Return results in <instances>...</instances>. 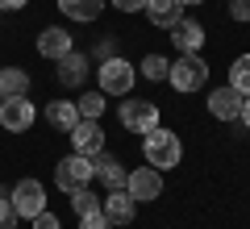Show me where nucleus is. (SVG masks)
Listing matches in <instances>:
<instances>
[{
    "instance_id": "obj_1",
    "label": "nucleus",
    "mask_w": 250,
    "mask_h": 229,
    "mask_svg": "<svg viewBox=\"0 0 250 229\" xmlns=\"http://www.w3.org/2000/svg\"><path fill=\"white\" fill-rule=\"evenodd\" d=\"M142 154H146V167L171 171V167H179V159H184V142L175 138V129L154 125V129L142 138Z\"/></svg>"
},
{
    "instance_id": "obj_2",
    "label": "nucleus",
    "mask_w": 250,
    "mask_h": 229,
    "mask_svg": "<svg viewBox=\"0 0 250 229\" xmlns=\"http://www.w3.org/2000/svg\"><path fill=\"white\" fill-rule=\"evenodd\" d=\"M134 80H138V71H134L129 59H121V54L100 59V92L104 96H129L134 92Z\"/></svg>"
},
{
    "instance_id": "obj_3",
    "label": "nucleus",
    "mask_w": 250,
    "mask_h": 229,
    "mask_svg": "<svg viewBox=\"0 0 250 229\" xmlns=\"http://www.w3.org/2000/svg\"><path fill=\"white\" fill-rule=\"evenodd\" d=\"M205 80H208V62L200 59V54H179V59L171 62V71H167V83L175 92H200Z\"/></svg>"
},
{
    "instance_id": "obj_4",
    "label": "nucleus",
    "mask_w": 250,
    "mask_h": 229,
    "mask_svg": "<svg viewBox=\"0 0 250 229\" xmlns=\"http://www.w3.org/2000/svg\"><path fill=\"white\" fill-rule=\"evenodd\" d=\"M54 184L62 187V192L71 196L75 187H88L92 184V159H83V154H67V159H59V167H54Z\"/></svg>"
},
{
    "instance_id": "obj_5",
    "label": "nucleus",
    "mask_w": 250,
    "mask_h": 229,
    "mask_svg": "<svg viewBox=\"0 0 250 229\" xmlns=\"http://www.w3.org/2000/svg\"><path fill=\"white\" fill-rule=\"evenodd\" d=\"M121 125L129 133H150L159 125V104L154 100H121Z\"/></svg>"
},
{
    "instance_id": "obj_6",
    "label": "nucleus",
    "mask_w": 250,
    "mask_h": 229,
    "mask_svg": "<svg viewBox=\"0 0 250 229\" xmlns=\"http://www.w3.org/2000/svg\"><path fill=\"white\" fill-rule=\"evenodd\" d=\"M67 138H71V150L83 154V159H96L100 150H104V129H100V121H88V117H80Z\"/></svg>"
},
{
    "instance_id": "obj_7",
    "label": "nucleus",
    "mask_w": 250,
    "mask_h": 229,
    "mask_svg": "<svg viewBox=\"0 0 250 229\" xmlns=\"http://www.w3.org/2000/svg\"><path fill=\"white\" fill-rule=\"evenodd\" d=\"M125 192L134 196L138 204L159 200V196H163V171H154V167H138V171H129V175H125Z\"/></svg>"
},
{
    "instance_id": "obj_8",
    "label": "nucleus",
    "mask_w": 250,
    "mask_h": 229,
    "mask_svg": "<svg viewBox=\"0 0 250 229\" xmlns=\"http://www.w3.org/2000/svg\"><path fill=\"white\" fill-rule=\"evenodd\" d=\"M34 121H38V108L29 104L25 96L0 100V125H4V133H25Z\"/></svg>"
},
{
    "instance_id": "obj_9",
    "label": "nucleus",
    "mask_w": 250,
    "mask_h": 229,
    "mask_svg": "<svg viewBox=\"0 0 250 229\" xmlns=\"http://www.w3.org/2000/svg\"><path fill=\"white\" fill-rule=\"evenodd\" d=\"M13 204H17L21 217H38V212L46 208V187L42 179H17V187H13Z\"/></svg>"
},
{
    "instance_id": "obj_10",
    "label": "nucleus",
    "mask_w": 250,
    "mask_h": 229,
    "mask_svg": "<svg viewBox=\"0 0 250 229\" xmlns=\"http://www.w3.org/2000/svg\"><path fill=\"white\" fill-rule=\"evenodd\" d=\"M167 34H171V42H175V50H184V54H200V46H205V38H208L205 25L192 21V17H179Z\"/></svg>"
},
{
    "instance_id": "obj_11",
    "label": "nucleus",
    "mask_w": 250,
    "mask_h": 229,
    "mask_svg": "<svg viewBox=\"0 0 250 229\" xmlns=\"http://www.w3.org/2000/svg\"><path fill=\"white\" fill-rule=\"evenodd\" d=\"M100 208H104V217H108V225H129V221L138 217V200L125 187H117V192H108L104 200H100Z\"/></svg>"
},
{
    "instance_id": "obj_12",
    "label": "nucleus",
    "mask_w": 250,
    "mask_h": 229,
    "mask_svg": "<svg viewBox=\"0 0 250 229\" xmlns=\"http://www.w3.org/2000/svg\"><path fill=\"white\" fill-rule=\"evenodd\" d=\"M242 92H233L229 83H225V88H213L208 92V113L217 117V121H238L242 117Z\"/></svg>"
},
{
    "instance_id": "obj_13",
    "label": "nucleus",
    "mask_w": 250,
    "mask_h": 229,
    "mask_svg": "<svg viewBox=\"0 0 250 229\" xmlns=\"http://www.w3.org/2000/svg\"><path fill=\"white\" fill-rule=\"evenodd\" d=\"M125 175H129V171H125L121 163L113 159V154H104V150H100L96 159H92V179H100V184H104L108 192H117V187H125Z\"/></svg>"
},
{
    "instance_id": "obj_14",
    "label": "nucleus",
    "mask_w": 250,
    "mask_h": 229,
    "mask_svg": "<svg viewBox=\"0 0 250 229\" xmlns=\"http://www.w3.org/2000/svg\"><path fill=\"white\" fill-rule=\"evenodd\" d=\"M54 62H59V83L62 88H80V83L88 80V54L67 50L62 59H54Z\"/></svg>"
},
{
    "instance_id": "obj_15",
    "label": "nucleus",
    "mask_w": 250,
    "mask_h": 229,
    "mask_svg": "<svg viewBox=\"0 0 250 229\" xmlns=\"http://www.w3.org/2000/svg\"><path fill=\"white\" fill-rule=\"evenodd\" d=\"M67 50H75V42H71V34H67V29L46 25L42 34H38V54H42V59H62Z\"/></svg>"
},
{
    "instance_id": "obj_16",
    "label": "nucleus",
    "mask_w": 250,
    "mask_h": 229,
    "mask_svg": "<svg viewBox=\"0 0 250 229\" xmlns=\"http://www.w3.org/2000/svg\"><path fill=\"white\" fill-rule=\"evenodd\" d=\"M146 17H150V25L171 29L184 17V4H179V0H146Z\"/></svg>"
},
{
    "instance_id": "obj_17",
    "label": "nucleus",
    "mask_w": 250,
    "mask_h": 229,
    "mask_svg": "<svg viewBox=\"0 0 250 229\" xmlns=\"http://www.w3.org/2000/svg\"><path fill=\"white\" fill-rule=\"evenodd\" d=\"M46 121H50L59 133H71V125L80 121V108H75V100H50V104H46Z\"/></svg>"
},
{
    "instance_id": "obj_18",
    "label": "nucleus",
    "mask_w": 250,
    "mask_h": 229,
    "mask_svg": "<svg viewBox=\"0 0 250 229\" xmlns=\"http://www.w3.org/2000/svg\"><path fill=\"white\" fill-rule=\"evenodd\" d=\"M29 96V75L21 67H0V100Z\"/></svg>"
},
{
    "instance_id": "obj_19",
    "label": "nucleus",
    "mask_w": 250,
    "mask_h": 229,
    "mask_svg": "<svg viewBox=\"0 0 250 229\" xmlns=\"http://www.w3.org/2000/svg\"><path fill=\"white\" fill-rule=\"evenodd\" d=\"M59 13L71 21H96L104 13V0H59Z\"/></svg>"
},
{
    "instance_id": "obj_20",
    "label": "nucleus",
    "mask_w": 250,
    "mask_h": 229,
    "mask_svg": "<svg viewBox=\"0 0 250 229\" xmlns=\"http://www.w3.org/2000/svg\"><path fill=\"white\" fill-rule=\"evenodd\" d=\"M229 88L242 92V96H250V54H238L229 67Z\"/></svg>"
},
{
    "instance_id": "obj_21",
    "label": "nucleus",
    "mask_w": 250,
    "mask_h": 229,
    "mask_svg": "<svg viewBox=\"0 0 250 229\" xmlns=\"http://www.w3.org/2000/svg\"><path fill=\"white\" fill-rule=\"evenodd\" d=\"M167 71H171V59L167 54H146L142 59V75L154 83H167Z\"/></svg>"
},
{
    "instance_id": "obj_22",
    "label": "nucleus",
    "mask_w": 250,
    "mask_h": 229,
    "mask_svg": "<svg viewBox=\"0 0 250 229\" xmlns=\"http://www.w3.org/2000/svg\"><path fill=\"white\" fill-rule=\"evenodd\" d=\"M75 108H80V117H88V121H96V117L104 113V92H83V96L75 100Z\"/></svg>"
},
{
    "instance_id": "obj_23",
    "label": "nucleus",
    "mask_w": 250,
    "mask_h": 229,
    "mask_svg": "<svg viewBox=\"0 0 250 229\" xmlns=\"http://www.w3.org/2000/svg\"><path fill=\"white\" fill-rule=\"evenodd\" d=\"M100 200H104V196L88 192V187H75V192H71V208H75V217H83V212H96Z\"/></svg>"
},
{
    "instance_id": "obj_24",
    "label": "nucleus",
    "mask_w": 250,
    "mask_h": 229,
    "mask_svg": "<svg viewBox=\"0 0 250 229\" xmlns=\"http://www.w3.org/2000/svg\"><path fill=\"white\" fill-rule=\"evenodd\" d=\"M17 221H21V212L13 204V192H0V229H17Z\"/></svg>"
},
{
    "instance_id": "obj_25",
    "label": "nucleus",
    "mask_w": 250,
    "mask_h": 229,
    "mask_svg": "<svg viewBox=\"0 0 250 229\" xmlns=\"http://www.w3.org/2000/svg\"><path fill=\"white\" fill-rule=\"evenodd\" d=\"M80 229H113V225H108L104 208H96V212H83L80 217Z\"/></svg>"
},
{
    "instance_id": "obj_26",
    "label": "nucleus",
    "mask_w": 250,
    "mask_h": 229,
    "mask_svg": "<svg viewBox=\"0 0 250 229\" xmlns=\"http://www.w3.org/2000/svg\"><path fill=\"white\" fill-rule=\"evenodd\" d=\"M29 225H34V229H62V225H59V217H54L50 208H42L38 217H29Z\"/></svg>"
},
{
    "instance_id": "obj_27",
    "label": "nucleus",
    "mask_w": 250,
    "mask_h": 229,
    "mask_svg": "<svg viewBox=\"0 0 250 229\" xmlns=\"http://www.w3.org/2000/svg\"><path fill=\"white\" fill-rule=\"evenodd\" d=\"M229 17L233 21H250V0H229Z\"/></svg>"
},
{
    "instance_id": "obj_28",
    "label": "nucleus",
    "mask_w": 250,
    "mask_h": 229,
    "mask_svg": "<svg viewBox=\"0 0 250 229\" xmlns=\"http://www.w3.org/2000/svg\"><path fill=\"white\" fill-rule=\"evenodd\" d=\"M113 9H121V13H142L146 0H113Z\"/></svg>"
},
{
    "instance_id": "obj_29",
    "label": "nucleus",
    "mask_w": 250,
    "mask_h": 229,
    "mask_svg": "<svg viewBox=\"0 0 250 229\" xmlns=\"http://www.w3.org/2000/svg\"><path fill=\"white\" fill-rule=\"evenodd\" d=\"M29 0H0V9H9V13H17V9H25Z\"/></svg>"
},
{
    "instance_id": "obj_30",
    "label": "nucleus",
    "mask_w": 250,
    "mask_h": 229,
    "mask_svg": "<svg viewBox=\"0 0 250 229\" xmlns=\"http://www.w3.org/2000/svg\"><path fill=\"white\" fill-rule=\"evenodd\" d=\"M242 125H246V129H250V96L242 100Z\"/></svg>"
},
{
    "instance_id": "obj_31",
    "label": "nucleus",
    "mask_w": 250,
    "mask_h": 229,
    "mask_svg": "<svg viewBox=\"0 0 250 229\" xmlns=\"http://www.w3.org/2000/svg\"><path fill=\"white\" fill-rule=\"evenodd\" d=\"M179 4H184V9H188V4H200V0H179Z\"/></svg>"
}]
</instances>
